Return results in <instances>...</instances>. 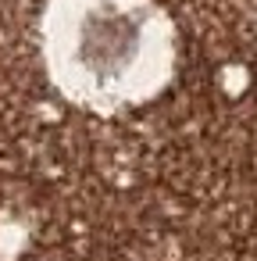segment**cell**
Segmentation results:
<instances>
[{"label": "cell", "instance_id": "6da1fadb", "mask_svg": "<svg viewBox=\"0 0 257 261\" xmlns=\"http://www.w3.org/2000/svg\"><path fill=\"white\" fill-rule=\"evenodd\" d=\"M47 58L68 97L111 111L168 86L175 29L154 0H54Z\"/></svg>", "mask_w": 257, "mask_h": 261}]
</instances>
